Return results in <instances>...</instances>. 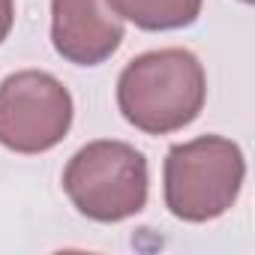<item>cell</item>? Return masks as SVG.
<instances>
[{
    "instance_id": "1",
    "label": "cell",
    "mask_w": 255,
    "mask_h": 255,
    "mask_svg": "<svg viewBox=\"0 0 255 255\" xmlns=\"http://www.w3.org/2000/svg\"><path fill=\"white\" fill-rule=\"evenodd\" d=\"M204 99V66L186 48L138 54L117 78L120 114L147 135H168L189 126L201 114Z\"/></svg>"
},
{
    "instance_id": "2",
    "label": "cell",
    "mask_w": 255,
    "mask_h": 255,
    "mask_svg": "<svg viewBox=\"0 0 255 255\" xmlns=\"http://www.w3.org/2000/svg\"><path fill=\"white\" fill-rule=\"evenodd\" d=\"M246 177L243 150L222 135L174 144L165 156V207L183 222L228 213Z\"/></svg>"
},
{
    "instance_id": "3",
    "label": "cell",
    "mask_w": 255,
    "mask_h": 255,
    "mask_svg": "<svg viewBox=\"0 0 255 255\" xmlns=\"http://www.w3.org/2000/svg\"><path fill=\"white\" fill-rule=\"evenodd\" d=\"M147 159L126 141H90L63 168V189L81 216L120 222L147 204Z\"/></svg>"
},
{
    "instance_id": "4",
    "label": "cell",
    "mask_w": 255,
    "mask_h": 255,
    "mask_svg": "<svg viewBox=\"0 0 255 255\" xmlns=\"http://www.w3.org/2000/svg\"><path fill=\"white\" fill-rule=\"evenodd\" d=\"M72 126V96L51 72L24 69L0 81V144L15 153H45Z\"/></svg>"
},
{
    "instance_id": "5",
    "label": "cell",
    "mask_w": 255,
    "mask_h": 255,
    "mask_svg": "<svg viewBox=\"0 0 255 255\" xmlns=\"http://www.w3.org/2000/svg\"><path fill=\"white\" fill-rule=\"evenodd\" d=\"M54 51L75 66L108 60L123 42V18L108 0H51Z\"/></svg>"
},
{
    "instance_id": "6",
    "label": "cell",
    "mask_w": 255,
    "mask_h": 255,
    "mask_svg": "<svg viewBox=\"0 0 255 255\" xmlns=\"http://www.w3.org/2000/svg\"><path fill=\"white\" fill-rule=\"evenodd\" d=\"M111 9L141 30H180L201 15V0H108Z\"/></svg>"
},
{
    "instance_id": "7",
    "label": "cell",
    "mask_w": 255,
    "mask_h": 255,
    "mask_svg": "<svg viewBox=\"0 0 255 255\" xmlns=\"http://www.w3.org/2000/svg\"><path fill=\"white\" fill-rule=\"evenodd\" d=\"M12 21H15V3L12 0H0V42L9 36Z\"/></svg>"
},
{
    "instance_id": "8",
    "label": "cell",
    "mask_w": 255,
    "mask_h": 255,
    "mask_svg": "<svg viewBox=\"0 0 255 255\" xmlns=\"http://www.w3.org/2000/svg\"><path fill=\"white\" fill-rule=\"evenodd\" d=\"M243 3H252V0H243Z\"/></svg>"
}]
</instances>
